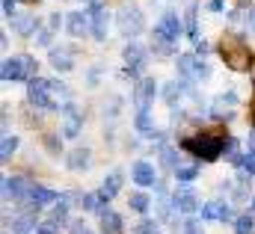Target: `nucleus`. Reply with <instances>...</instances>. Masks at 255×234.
<instances>
[{
    "mask_svg": "<svg viewBox=\"0 0 255 234\" xmlns=\"http://www.w3.org/2000/svg\"><path fill=\"white\" fill-rule=\"evenodd\" d=\"M0 77L9 83V80H36L39 74H36V59L33 57H9L3 59V65H0Z\"/></svg>",
    "mask_w": 255,
    "mask_h": 234,
    "instance_id": "nucleus-3",
    "label": "nucleus"
},
{
    "mask_svg": "<svg viewBox=\"0 0 255 234\" xmlns=\"http://www.w3.org/2000/svg\"><path fill=\"white\" fill-rule=\"evenodd\" d=\"M77 202H80V208H83V211H98V214L104 211V208H101L104 202H101V196H98V193H83Z\"/></svg>",
    "mask_w": 255,
    "mask_h": 234,
    "instance_id": "nucleus-26",
    "label": "nucleus"
},
{
    "mask_svg": "<svg viewBox=\"0 0 255 234\" xmlns=\"http://www.w3.org/2000/svg\"><path fill=\"white\" fill-rule=\"evenodd\" d=\"M172 208L181 211V214H196V211H199V196H196V190H193V187H178V190L172 193Z\"/></svg>",
    "mask_w": 255,
    "mask_h": 234,
    "instance_id": "nucleus-11",
    "label": "nucleus"
},
{
    "mask_svg": "<svg viewBox=\"0 0 255 234\" xmlns=\"http://www.w3.org/2000/svg\"><path fill=\"white\" fill-rule=\"evenodd\" d=\"M36 234H57V226L48 220V223H39V229H36Z\"/></svg>",
    "mask_w": 255,
    "mask_h": 234,
    "instance_id": "nucleus-40",
    "label": "nucleus"
},
{
    "mask_svg": "<svg viewBox=\"0 0 255 234\" xmlns=\"http://www.w3.org/2000/svg\"><path fill=\"white\" fill-rule=\"evenodd\" d=\"M116 27L125 39H133L145 30V18H142V9L139 6H122L119 15H116Z\"/></svg>",
    "mask_w": 255,
    "mask_h": 234,
    "instance_id": "nucleus-5",
    "label": "nucleus"
},
{
    "mask_svg": "<svg viewBox=\"0 0 255 234\" xmlns=\"http://www.w3.org/2000/svg\"><path fill=\"white\" fill-rule=\"evenodd\" d=\"M154 95H157L154 77H139L136 86H133V104H136V110H148L151 101H154Z\"/></svg>",
    "mask_w": 255,
    "mask_h": 234,
    "instance_id": "nucleus-9",
    "label": "nucleus"
},
{
    "mask_svg": "<svg viewBox=\"0 0 255 234\" xmlns=\"http://www.w3.org/2000/svg\"><path fill=\"white\" fill-rule=\"evenodd\" d=\"M130 178H133V184H139V187H151V184H157V172H154V166L145 163V160H136V163L130 166Z\"/></svg>",
    "mask_w": 255,
    "mask_h": 234,
    "instance_id": "nucleus-16",
    "label": "nucleus"
},
{
    "mask_svg": "<svg viewBox=\"0 0 255 234\" xmlns=\"http://www.w3.org/2000/svg\"><path fill=\"white\" fill-rule=\"evenodd\" d=\"M223 154H226V157H229V160H232V163H235V166H238V160H241V157H244V154H241V151H238V139H232V136H229V139H226V148H223Z\"/></svg>",
    "mask_w": 255,
    "mask_h": 234,
    "instance_id": "nucleus-36",
    "label": "nucleus"
},
{
    "mask_svg": "<svg viewBox=\"0 0 255 234\" xmlns=\"http://www.w3.org/2000/svg\"><path fill=\"white\" fill-rule=\"evenodd\" d=\"M250 217H255V196H253V205H250V211H247Z\"/></svg>",
    "mask_w": 255,
    "mask_h": 234,
    "instance_id": "nucleus-46",
    "label": "nucleus"
},
{
    "mask_svg": "<svg viewBox=\"0 0 255 234\" xmlns=\"http://www.w3.org/2000/svg\"><path fill=\"white\" fill-rule=\"evenodd\" d=\"M175 65H178V74H181L184 80H205V77H211L208 62L202 57H196V54H181Z\"/></svg>",
    "mask_w": 255,
    "mask_h": 234,
    "instance_id": "nucleus-6",
    "label": "nucleus"
},
{
    "mask_svg": "<svg viewBox=\"0 0 255 234\" xmlns=\"http://www.w3.org/2000/svg\"><path fill=\"white\" fill-rule=\"evenodd\" d=\"M122 59H125V71L130 77H136V74H142V68L148 62V54H145L142 45L130 42V45H125V51H122Z\"/></svg>",
    "mask_w": 255,
    "mask_h": 234,
    "instance_id": "nucleus-7",
    "label": "nucleus"
},
{
    "mask_svg": "<svg viewBox=\"0 0 255 234\" xmlns=\"http://www.w3.org/2000/svg\"><path fill=\"white\" fill-rule=\"evenodd\" d=\"M151 48H154L160 57H172V54H175V42H166V39H160V36L151 39Z\"/></svg>",
    "mask_w": 255,
    "mask_h": 234,
    "instance_id": "nucleus-30",
    "label": "nucleus"
},
{
    "mask_svg": "<svg viewBox=\"0 0 255 234\" xmlns=\"http://www.w3.org/2000/svg\"><path fill=\"white\" fill-rule=\"evenodd\" d=\"M80 127H83V116L77 113V107L68 101L63 107V136H68V139H74L77 133H80Z\"/></svg>",
    "mask_w": 255,
    "mask_h": 234,
    "instance_id": "nucleus-14",
    "label": "nucleus"
},
{
    "mask_svg": "<svg viewBox=\"0 0 255 234\" xmlns=\"http://www.w3.org/2000/svg\"><path fill=\"white\" fill-rule=\"evenodd\" d=\"M136 234H160V229H157L154 220H142V223L136 226Z\"/></svg>",
    "mask_w": 255,
    "mask_h": 234,
    "instance_id": "nucleus-38",
    "label": "nucleus"
},
{
    "mask_svg": "<svg viewBox=\"0 0 255 234\" xmlns=\"http://www.w3.org/2000/svg\"><path fill=\"white\" fill-rule=\"evenodd\" d=\"M238 169H241V178H253L255 175V151H247V154L238 160Z\"/></svg>",
    "mask_w": 255,
    "mask_h": 234,
    "instance_id": "nucleus-28",
    "label": "nucleus"
},
{
    "mask_svg": "<svg viewBox=\"0 0 255 234\" xmlns=\"http://www.w3.org/2000/svg\"><path fill=\"white\" fill-rule=\"evenodd\" d=\"M119 190H122V172H110V175L104 178V184H101L98 196H101V202H110Z\"/></svg>",
    "mask_w": 255,
    "mask_h": 234,
    "instance_id": "nucleus-21",
    "label": "nucleus"
},
{
    "mask_svg": "<svg viewBox=\"0 0 255 234\" xmlns=\"http://www.w3.org/2000/svg\"><path fill=\"white\" fill-rule=\"evenodd\" d=\"M36 229H39V223L33 217H27V214H21V217L12 220V232L15 234H36Z\"/></svg>",
    "mask_w": 255,
    "mask_h": 234,
    "instance_id": "nucleus-24",
    "label": "nucleus"
},
{
    "mask_svg": "<svg viewBox=\"0 0 255 234\" xmlns=\"http://www.w3.org/2000/svg\"><path fill=\"white\" fill-rule=\"evenodd\" d=\"M30 190H33V184H30L27 178H21V175L3 178V199H6V202H9V199H27Z\"/></svg>",
    "mask_w": 255,
    "mask_h": 234,
    "instance_id": "nucleus-12",
    "label": "nucleus"
},
{
    "mask_svg": "<svg viewBox=\"0 0 255 234\" xmlns=\"http://www.w3.org/2000/svg\"><path fill=\"white\" fill-rule=\"evenodd\" d=\"M181 148H187L196 157H202V160L211 163V160H217V157L223 154L226 139H223V136H211V133H199V136H187V139L181 142Z\"/></svg>",
    "mask_w": 255,
    "mask_h": 234,
    "instance_id": "nucleus-2",
    "label": "nucleus"
},
{
    "mask_svg": "<svg viewBox=\"0 0 255 234\" xmlns=\"http://www.w3.org/2000/svg\"><path fill=\"white\" fill-rule=\"evenodd\" d=\"M86 234H92V232H86Z\"/></svg>",
    "mask_w": 255,
    "mask_h": 234,
    "instance_id": "nucleus-47",
    "label": "nucleus"
},
{
    "mask_svg": "<svg viewBox=\"0 0 255 234\" xmlns=\"http://www.w3.org/2000/svg\"><path fill=\"white\" fill-rule=\"evenodd\" d=\"M89 21H92V36L98 42H104L107 39V27H110V15H107L101 0H89Z\"/></svg>",
    "mask_w": 255,
    "mask_h": 234,
    "instance_id": "nucleus-8",
    "label": "nucleus"
},
{
    "mask_svg": "<svg viewBox=\"0 0 255 234\" xmlns=\"http://www.w3.org/2000/svg\"><path fill=\"white\" fill-rule=\"evenodd\" d=\"M205 54H208V42L199 39V42H196V57H205Z\"/></svg>",
    "mask_w": 255,
    "mask_h": 234,
    "instance_id": "nucleus-42",
    "label": "nucleus"
},
{
    "mask_svg": "<svg viewBox=\"0 0 255 234\" xmlns=\"http://www.w3.org/2000/svg\"><path fill=\"white\" fill-rule=\"evenodd\" d=\"M3 15H6V18L15 15V0H3Z\"/></svg>",
    "mask_w": 255,
    "mask_h": 234,
    "instance_id": "nucleus-41",
    "label": "nucleus"
},
{
    "mask_svg": "<svg viewBox=\"0 0 255 234\" xmlns=\"http://www.w3.org/2000/svg\"><path fill=\"white\" fill-rule=\"evenodd\" d=\"M202 220H208V223H226V220H232V208H229V202L214 199V202L202 205Z\"/></svg>",
    "mask_w": 255,
    "mask_h": 234,
    "instance_id": "nucleus-13",
    "label": "nucleus"
},
{
    "mask_svg": "<svg viewBox=\"0 0 255 234\" xmlns=\"http://www.w3.org/2000/svg\"><path fill=\"white\" fill-rule=\"evenodd\" d=\"M57 199H60V193H54V190H48V187H39V184H33V190H30V196H27V202H30V208H45V205H57Z\"/></svg>",
    "mask_w": 255,
    "mask_h": 234,
    "instance_id": "nucleus-18",
    "label": "nucleus"
},
{
    "mask_svg": "<svg viewBox=\"0 0 255 234\" xmlns=\"http://www.w3.org/2000/svg\"><path fill=\"white\" fill-rule=\"evenodd\" d=\"M68 202H71V199H65V196H63V199H60V202L54 205V214H51V223H54L57 229L68 223Z\"/></svg>",
    "mask_w": 255,
    "mask_h": 234,
    "instance_id": "nucleus-25",
    "label": "nucleus"
},
{
    "mask_svg": "<svg viewBox=\"0 0 255 234\" xmlns=\"http://www.w3.org/2000/svg\"><path fill=\"white\" fill-rule=\"evenodd\" d=\"M235 232L238 234H253L255 232V217H250V214L238 217V220H235Z\"/></svg>",
    "mask_w": 255,
    "mask_h": 234,
    "instance_id": "nucleus-33",
    "label": "nucleus"
},
{
    "mask_svg": "<svg viewBox=\"0 0 255 234\" xmlns=\"http://www.w3.org/2000/svg\"><path fill=\"white\" fill-rule=\"evenodd\" d=\"M184 24H187V36H190L193 42H199V33H196V3L187 6V18H184Z\"/></svg>",
    "mask_w": 255,
    "mask_h": 234,
    "instance_id": "nucleus-35",
    "label": "nucleus"
},
{
    "mask_svg": "<svg viewBox=\"0 0 255 234\" xmlns=\"http://www.w3.org/2000/svg\"><path fill=\"white\" fill-rule=\"evenodd\" d=\"M175 234H205V232H202V226H199V223L187 220V223H181V229H175Z\"/></svg>",
    "mask_w": 255,
    "mask_h": 234,
    "instance_id": "nucleus-39",
    "label": "nucleus"
},
{
    "mask_svg": "<svg viewBox=\"0 0 255 234\" xmlns=\"http://www.w3.org/2000/svg\"><path fill=\"white\" fill-rule=\"evenodd\" d=\"M160 163H163L166 169H172V172H175V169H178V154H175V148L163 145V148H160Z\"/></svg>",
    "mask_w": 255,
    "mask_h": 234,
    "instance_id": "nucleus-32",
    "label": "nucleus"
},
{
    "mask_svg": "<svg viewBox=\"0 0 255 234\" xmlns=\"http://www.w3.org/2000/svg\"><path fill=\"white\" fill-rule=\"evenodd\" d=\"M247 24L255 30V9H250V12H247Z\"/></svg>",
    "mask_w": 255,
    "mask_h": 234,
    "instance_id": "nucleus-44",
    "label": "nucleus"
},
{
    "mask_svg": "<svg viewBox=\"0 0 255 234\" xmlns=\"http://www.w3.org/2000/svg\"><path fill=\"white\" fill-rule=\"evenodd\" d=\"M27 98H30V104L39 107V110H63L65 104H68V92H65L63 83H60V80H45V77L30 80Z\"/></svg>",
    "mask_w": 255,
    "mask_h": 234,
    "instance_id": "nucleus-1",
    "label": "nucleus"
},
{
    "mask_svg": "<svg viewBox=\"0 0 255 234\" xmlns=\"http://www.w3.org/2000/svg\"><path fill=\"white\" fill-rule=\"evenodd\" d=\"M223 59H226L229 68H235V71H247L253 57H250V48H247L238 36H229V39L223 42Z\"/></svg>",
    "mask_w": 255,
    "mask_h": 234,
    "instance_id": "nucleus-4",
    "label": "nucleus"
},
{
    "mask_svg": "<svg viewBox=\"0 0 255 234\" xmlns=\"http://www.w3.org/2000/svg\"><path fill=\"white\" fill-rule=\"evenodd\" d=\"M89 163H92V151L89 148H74L68 154V169L71 172H83V169H89Z\"/></svg>",
    "mask_w": 255,
    "mask_h": 234,
    "instance_id": "nucleus-22",
    "label": "nucleus"
},
{
    "mask_svg": "<svg viewBox=\"0 0 255 234\" xmlns=\"http://www.w3.org/2000/svg\"><path fill=\"white\" fill-rule=\"evenodd\" d=\"M128 205H130V211H136V214H145V211H148V205H151V199H148L145 193H133V196L128 199Z\"/></svg>",
    "mask_w": 255,
    "mask_h": 234,
    "instance_id": "nucleus-29",
    "label": "nucleus"
},
{
    "mask_svg": "<svg viewBox=\"0 0 255 234\" xmlns=\"http://www.w3.org/2000/svg\"><path fill=\"white\" fill-rule=\"evenodd\" d=\"M15 148H18V136H3V142H0V160L6 163L15 154Z\"/></svg>",
    "mask_w": 255,
    "mask_h": 234,
    "instance_id": "nucleus-31",
    "label": "nucleus"
},
{
    "mask_svg": "<svg viewBox=\"0 0 255 234\" xmlns=\"http://www.w3.org/2000/svg\"><path fill=\"white\" fill-rule=\"evenodd\" d=\"M48 59H51V65H54L57 71H63V74L74 68V51H71V48H63V45H60V48H51Z\"/></svg>",
    "mask_w": 255,
    "mask_h": 234,
    "instance_id": "nucleus-19",
    "label": "nucleus"
},
{
    "mask_svg": "<svg viewBox=\"0 0 255 234\" xmlns=\"http://www.w3.org/2000/svg\"><path fill=\"white\" fill-rule=\"evenodd\" d=\"M136 130L139 133H145V136H151L154 133V124H151V116H148V110H136Z\"/></svg>",
    "mask_w": 255,
    "mask_h": 234,
    "instance_id": "nucleus-27",
    "label": "nucleus"
},
{
    "mask_svg": "<svg viewBox=\"0 0 255 234\" xmlns=\"http://www.w3.org/2000/svg\"><path fill=\"white\" fill-rule=\"evenodd\" d=\"M235 107H238V92H226V95H220V98L214 101V116L217 118H232Z\"/></svg>",
    "mask_w": 255,
    "mask_h": 234,
    "instance_id": "nucleus-20",
    "label": "nucleus"
},
{
    "mask_svg": "<svg viewBox=\"0 0 255 234\" xmlns=\"http://www.w3.org/2000/svg\"><path fill=\"white\" fill-rule=\"evenodd\" d=\"M181 30H184L181 18H178L175 12H166V15L157 21V27H154V36H160V39H166V42H178Z\"/></svg>",
    "mask_w": 255,
    "mask_h": 234,
    "instance_id": "nucleus-10",
    "label": "nucleus"
},
{
    "mask_svg": "<svg viewBox=\"0 0 255 234\" xmlns=\"http://www.w3.org/2000/svg\"><path fill=\"white\" fill-rule=\"evenodd\" d=\"M98 217H101V234H122V217L116 211H107L104 208Z\"/></svg>",
    "mask_w": 255,
    "mask_h": 234,
    "instance_id": "nucleus-23",
    "label": "nucleus"
},
{
    "mask_svg": "<svg viewBox=\"0 0 255 234\" xmlns=\"http://www.w3.org/2000/svg\"><path fill=\"white\" fill-rule=\"evenodd\" d=\"M51 36H54V30H51V27H39V30H36V45L48 48V45H51Z\"/></svg>",
    "mask_w": 255,
    "mask_h": 234,
    "instance_id": "nucleus-37",
    "label": "nucleus"
},
{
    "mask_svg": "<svg viewBox=\"0 0 255 234\" xmlns=\"http://www.w3.org/2000/svg\"><path fill=\"white\" fill-rule=\"evenodd\" d=\"M12 30H15L18 36H36L39 21H36V15H30V12H15V15H12Z\"/></svg>",
    "mask_w": 255,
    "mask_h": 234,
    "instance_id": "nucleus-17",
    "label": "nucleus"
},
{
    "mask_svg": "<svg viewBox=\"0 0 255 234\" xmlns=\"http://www.w3.org/2000/svg\"><path fill=\"white\" fill-rule=\"evenodd\" d=\"M65 27H68V33H71L74 39H80V36H86V33L92 30V21H89V12H68V15H65Z\"/></svg>",
    "mask_w": 255,
    "mask_h": 234,
    "instance_id": "nucleus-15",
    "label": "nucleus"
},
{
    "mask_svg": "<svg viewBox=\"0 0 255 234\" xmlns=\"http://www.w3.org/2000/svg\"><path fill=\"white\" fill-rule=\"evenodd\" d=\"M196 175H199V166H196V163H187V166H178V169H175V178H178L181 184H190Z\"/></svg>",
    "mask_w": 255,
    "mask_h": 234,
    "instance_id": "nucleus-34",
    "label": "nucleus"
},
{
    "mask_svg": "<svg viewBox=\"0 0 255 234\" xmlns=\"http://www.w3.org/2000/svg\"><path fill=\"white\" fill-rule=\"evenodd\" d=\"M250 151H255V130L250 133Z\"/></svg>",
    "mask_w": 255,
    "mask_h": 234,
    "instance_id": "nucleus-45",
    "label": "nucleus"
},
{
    "mask_svg": "<svg viewBox=\"0 0 255 234\" xmlns=\"http://www.w3.org/2000/svg\"><path fill=\"white\" fill-rule=\"evenodd\" d=\"M208 9H211V12H223V0H211Z\"/></svg>",
    "mask_w": 255,
    "mask_h": 234,
    "instance_id": "nucleus-43",
    "label": "nucleus"
}]
</instances>
